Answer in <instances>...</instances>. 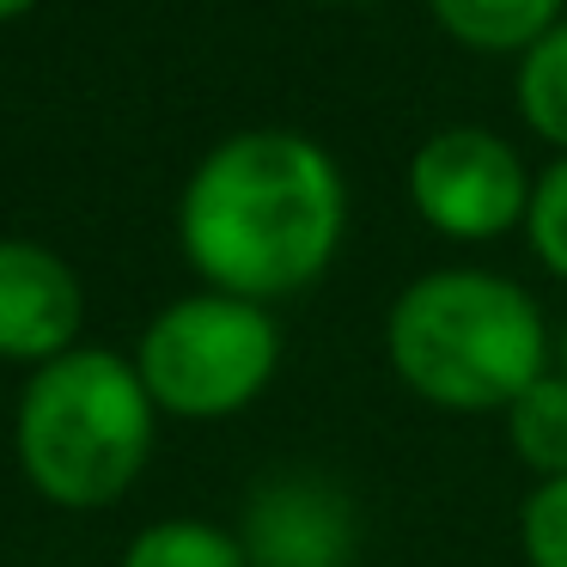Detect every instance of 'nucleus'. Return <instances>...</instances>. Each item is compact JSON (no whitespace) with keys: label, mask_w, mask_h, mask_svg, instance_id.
Here are the masks:
<instances>
[{"label":"nucleus","mask_w":567,"mask_h":567,"mask_svg":"<svg viewBox=\"0 0 567 567\" xmlns=\"http://www.w3.org/2000/svg\"><path fill=\"white\" fill-rule=\"evenodd\" d=\"M348 189L306 135L257 128L202 159L184 189V250L233 299H275L318 281L342 245Z\"/></svg>","instance_id":"f257e3e1"},{"label":"nucleus","mask_w":567,"mask_h":567,"mask_svg":"<svg viewBox=\"0 0 567 567\" xmlns=\"http://www.w3.org/2000/svg\"><path fill=\"white\" fill-rule=\"evenodd\" d=\"M391 367L440 409H513L543 379V311L525 287L482 269L421 275L391 306Z\"/></svg>","instance_id":"f03ea898"},{"label":"nucleus","mask_w":567,"mask_h":567,"mask_svg":"<svg viewBox=\"0 0 567 567\" xmlns=\"http://www.w3.org/2000/svg\"><path fill=\"white\" fill-rule=\"evenodd\" d=\"M153 445V396L128 360L86 348L31 379L19 409L25 476L62 506H104L135 482Z\"/></svg>","instance_id":"7ed1b4c3"},{"label":"nucleus","mask_w":567,"mask_h":567,"mask_svg":"<svg viewBox=\"0 0 567 567\" xmlns=\"http://www.w3.org/2000/svg\"><path fill=\"white\" fill-rule=\"evenodd\" d=\"M281 360L269 311L250 299L214 293V299H184L159 311V323L141 342V384L159 409L172 415H233L269 384Z\"/></svg>","instance_id":"20e7f679"},{"label":"nucleus","mask_w":567,"mask_h":567,"mask_svg":"<svg viewBox=\"0 0 567 567\" xmlns=\"http://www.w3.org/2000/svg\"><path fill=\"white\" fill-rule=\"evenodd\" d=\"M409 196L421 220L445 238H501L530 214L525 165L488 128H445L409 165Z\"/></svg>","instance_id":"39448f33"},{"label":"nucleus","mask_w":567,"mask_h":567,"mask_svg":"<svg viewBox=\"0 0 567 567\" xmlns=\"http://www.w3.org/2000/svg\"><path fill=\"white\" fill-rule=\"evenodd\" d=\"M348 555H354V506L323 476H275L250 494V567H348Z\"/></svg>","instance_id":"423d86ee"},{"label":"nucleus","mask_w":567,"mask_h":567,"mask_svg":"<svg viewBox=\"0 0 567 567\" xmlns=\"http://www.w3.org/2000/svg\"><path fill=\"white\" fill-rule=\"evenodd\" d=\"M80 330V281L38 245H0V354L62 360Z\"/></svg>","instance_id":"0eeeda50"},{"label":"nucleus","mask_w":567,"mask_h":567,"mask_svg":"<svg viewBox=\"0 0 567 567\" xmlns=\"http://www.w3.org/2000/svg\"><path fill=\"white\" fill-rule=\"evenodd\" d=\"M433 19L470 50H537L561 0H427Z\"/></svg>","instance_id":"6e6552de"},{"label":"nucleus","mask_w":567,"mask_h":567,"mask_svg":"<svg viewBox=\"0 0 567 567\" xmlns=\"http://www.w3.org/2000/svg\"><path fill=\"white\" fill-rule=\"evenodd\" d=\"M506 427L513 445L530 470H543V482L567 476V379L561 372H543L513 409H506Z\"/></svg>","instance_id":"1a4fd4ad"},{"label":"nucleus","mask_w":567,"mask_h":567,"mask_svg":"<svg viewBox=\"0 0 567 567\" xmlns=\"http://www.w3.org/2000/svg\"><path fill=\"white\" fill-rule=\"evenodd\" d=\"M518 111H525V123L537 128L543 141L567 147V19L537 43V50H525V68H518Z\"/></svg>","instance_id":"9d476101"},{"label":"nucleus","mask_w":567,"mask_h":567,"mask_svg":"<svg viewBox=\"0 0 567 567\" xmlns=\"http://www.w3.org/2000/svg\"><path fill=\"white\" fill-rule=\"evenodd\" d=\"M123 567H250V561H245V543H233L226 530L196 525V518H172V525L141 530Z\"/></svg>","instance_id":"9b49d317"},{"label":"nucleus","mask_w":567,"mask_h":567,"mask_svg":"<svg viewBox=\"0 0 567 567\" xmlns=\"http://www.w3.org/2000/svg\"><path fill=\"white\" fill-rule=\"evenodd\" d=\"M525 226H530V245H537V257L567 281V159L549 165V172H543V184L530 189Z\"/></svg>","instance_id":"f8f14e48"},{"label":"nucleus","mask_w":567,"mask_h":567,"mask_svg":"<svg viewBox=\"0 0 567 567\" xmlns=\"http://www.w3.org/2000/svg\"><path fill=\"white\" fill-rule=\"evenodd\" d=\"M525 555L530 567H567V476L543 482L525 501Z\"/></svg>","instance_id":"ddd939ff"},{"label":"nucleus","mask_w":567,"mask_h":567,"mask_svg":"<svg viewBox=\"0 0 567 567\" xmlns=\"http://www.w3.org/2000/svg\"><path fill=\"white\" fill-rule=\"evenodd\" d=\"M31 0H0V19H13V13H25Z\"/></svg>","instance_id":"4468645a"},{"label":"nucleus","mask_w":567,"mask_h":567,"mask_svg":"<svg viewBox=\"0 0 567 567\" xmlns=\"http://www.w3.org/2000/svg\"><path fill=\"white\" fill-rule=\"evenodd\" d=\"M561 379H567V330H561Z\"/></svg>","instance_id":"2eb2a0df"}]
</instances>
